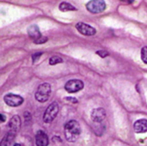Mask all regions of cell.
<instances>
[{
    "instance_id": "7a4b0ae2",
    "label": "cell",
    "mask_w": 147,
    "mask_h": 146,
    "mask_svg": "<svg viewBox=\"0 0 147 146\" xmlns=\"http://www.w3.org/2000/svg\"><path fill=\"white\" fill-rule=\"evenodd\" d=\"M51 92V86L48 83L41 84L38 87L35 93V98L38 102L41 103L47 102Z\"/></svg>"
},
{
    "instance_id": "2e32d148",
    "label": "cell",
    "mask_w": 147,
    "mask_h": 146,
    "mask_svg": "<svg viewBox=\"0 0 147 146\" xmlns=\"http://www.w3.org/2000/svg\"><path fill=\"white\" fill-rule=\"evenodd\" d=\"M141 59L144 64L147 65V46L143 47L141 49Z\"/></svg>"
},
{
    "instance_id": "d6986e66",
    "label": "cell",
    "mask_w": 147,
    "mask_h": 146,
    "mask_svg": "<svg viewBox=\"0 0 147 146\" xmlns=\"http://www.w3.org/2000/svg\"><path fill=\"white\" fill-rule=\"evenodd\" d=\"M96 53L102 58H105L109 55V53L105 50H99L96 52Z\"/></svg>"
},
{
    "instance_id": "6da1fadb",
    "label": "cell",
    "mask_w": 147,
    "mask_h": 146,
    "mask_svg": "<svg viewBox=\"0 0 147 146\" xmlns=\"http://www.w3.org/2000/svg\"><path fill=\"white\" fill-rule=\"evenodd\" d=\"M81 133L80 125L77 121L70 120L64 126V135L68 141L75 142L80 137Z\"/></svg>"
},
{
    "instance_id": "3957f363",
    "label": "cell",
    "mask_w": 147,
    "mask_h": 146,
    "mask_svg": "<svg viewBox=\"0 0 147 146\" xmlns=\"http://www.w3.org/2000/svg\"><path fill=\"white\" fill-rule=\"evenodd\" d=\"M59 110V105L56 102L51 103L44 114L43 117L44 122L47 124L52 122L57 116Z\"/></svg>"
},
{
    "instance_id": "8fae6325",
    "label": "cell",
    "mask_w": 147,
    "mask_h": 146,
    "mask_svg": "<svg viewBox=\"0 0 147 146\" xmlns=\"http://www.w3.org/2000/svg\"><path fill=\"white\" fill-rule=\"evenodd\" d=\"M36 140L37 146H48L49 145V137L43 130L37 131L36 136Z\"/></svg>"
},
{
    "instance_id": "9a60e30c",
    "label": "cell",
    "mask_w": 147,
    "mask_h": 146,
    "mask_svg": "<svg viewBox=\"0 0 147 146\" xmlns=\"http://www.w3.org/2000/svg\"><path fill=\"white\" fill-rule=\"evenodd\" d=\"M63 62V60L61 57L58 56H54L51 57L49 59V64L51 65H54L59 63Z\"/></svg>"
},
{
    "instance_id": "277c9868",
    "label": "cell",
    "mask_w": 147,
    "mask_h": 146,
    "mask_svg": "<svg viewBox=\"0 0 147 146\" xmlns=\"http://www.w3.org/2000/svg\"><path fill=\"white\" fill-rule=\"evenodd\" d=\"M86 7L90 13L99 14L105 11L106 8V4L102 0H92L86 4Z\"/></svg>"
},
{
    "instance_id": "5b68a950",
    "label": "cell",
    "mask_w": 147,
    "mask_h": 146,
    "mask_svg": "<svg viewBox=\"0 0 147 146\" xmlns=\"http://www.w3.org/2000/svg\"><path fill=\"white\" fill-rule=\"evenodd\" d=\"M84 87L83 81L80 79H72L65 84L64 88L69 93H75L81 90Z\"/></svg>"
},
{
    "instance_id": "7402d4cb",
    "label": "cell",
    "mask_w": 147,
    "mask_h": 146,
    "mask_svg": "<svg viewBox=\"0 0 147 146\" xmlns=\"http://www.w3.org/2000/svg\"><path fill=\"white\" fill-rule=\"evenodd\" d=\"M6 116L3 114H1L0 115V119L2 122H5L6 121Z\"/></svg>"
},
{
    "instance_id": "603a6c76",
    "label": "cell",
    "mask_w": 147,
    "mask_h": 146,
    "mask_svg": "<svg viewBox=\"0 0 147 146\" xmlns=\"http://www.w3.org/2000/svg\"><path fill=\"white\" fill-rule=\"evenodd\" d=\"M13 146H21V145H20V144H19V143H15V144L13 145Z\"/></svg>"
},
{
    "instance_id": "44dd1931",
    "label": "cell",
    "mask_w": 147,
    "mask_h": 146,
    "mask_svg": "<svg viewBox=\"0 0 147 146\" xmlns=\"http://www.w3.org/2000/svg\"><path fill=\"white\" fill-rule=\"evenodd\" d=\"M66 99L67 101H70L73 103H76L78 102V100L76 98L72 97H66Z\"/></svg>"
},
{
    "instance_id": "ac0fdd59",
    "label": "cell",
    "mask_w": 147,
    "mask_h": 146,
    "mask_svg": "<svg viewBox=\"0 0 147 146\" xmlns=\"http://www.w3.org/2000/svg\"><path fill=\"white\" fill-rule=\"evenodd\" d=\"M49 39L48 37L46 36H42L41 38L36 40L34 41L33 42L36 44H42L45 43L48 41Z\"/></svg>"
},
{
    "instance_id": "30bf717a",
    "label": "cell",
    "mask_w": 147,
    "mask_h": 146,
    "mask_svg": "<svg viewBox=\"0 0 147 146\" xmlns=\"http://www.w3.org/2000/svg\"><path fill=\"white\" fill-rule=\"evenodd\" d=\"M27 32L29 37L34 41L42 37L39 27L36 24H32L29 26L27 27Z\"/></svg>"
},
{
    "instance_id": "9c48e42d",
    "label": "cell",
    "mask_w": 147,
    "mask_h": 146,
    "mask_svg": "<svg viewBox=\"0 0 147 146\" xmlns=\"http://www.w3.org/2000/svg\"><path fill=\"white\" fill-rule=\"evenodd\" d=\"M21 125V120L19 116L15 115L11 117L8 124L9 131L17 134Z\"/></svg>"
},
{
    "instance_id": "e0dca14e",
    "label": "cell",
    "mask_w": 147,
    "mask_h": 146,
    "mask_svg": "<svg viewBox=\"0 0 147 146\" xmlns=\"http://www.w3.org/2000/svg\"><path fill=\"white\" fill-rule=\"evenodd\" d=\"M42 54V52H36L33 54L32 56V58L33 63H35L37 61H38Z\"/></svg>"
},
{
    "instance_id": "52a82bcc",
    "label": "cell",
    "mask_w": 147,
    "mask_h": 146,
    "mask_svg": "<svg viewBox=\"0 0 147 146\" xmlns=\"http://www.w3.org/2000/svg\"><path fill=\"white\" fill-rule=\"evenodd\" d=\"M75 27L79 32L86 36L94 35L97 32L96 29L93 27L81 22H78Z\"/></svg>"
},
{
    "instance_id": "7c38bea8",
    "label": "cell",
    "mask_w": 147,
    "mask_h": 146,
    "mask_svg": "<svg viewBox=\"0 0 147 146\" xmlns=\"http://www.w3.org/2000/svg\"><path fill=\"white\" fill-rule=\"evenodd\" d=\"M133 128L137 133H144L147 132V119L142 118L137 120L134 123Z\"/></svg>"
},
{
    "instance_id": "ffe728a7",
    "label": "cell",
    "mask_w": 147,
    "mask_h": 146,
    "mask_svg": "<svg viewBox=\"0 0 147 146\" xmlns=\"http://www.w3.org/2000/svg\"><path fill=\"white\" fill-rule=\"evenodd\" d=\"M24 117L25 119L27 121H30L31 119V115L30 113L28 111H25L24 113Z\"/></svg>"
},
{
    "instance_id": "8992f818",
    "label": "cell",
    "mask_w": 147,
    "mask_h": 146,
    "mask_svg": "<svg viewBox=\"0 0 147 146\" xmlns=\"http://www.w3.org/2000/svg\"><path fill=\"white\" fill-rule=\"evenodd\" d=\"M5 103L8 106L16 107L21 105L24 102V99L20 95L9 93L5 95L4 97Z\"/></svg>"
},
{
    "instance_id": "4fadbf2b",
    "label": "cell",
    "mask_w": 147,
    "mask_h": 146,
    "mask_svg": "<svg viewBox=\"0 0 147 146\" xmlns=\"http://www.w3.org/2000/svg\"><path fill=\"white\" fill-rule=\"evenodd\" d=\"M16 134L8 131L1 140V146H11Z\"/></svg>"
},
{
    "instance_id": "5bb4252c",
    "label": "cell",
    "mask_w": 147,
    "mask_h": 146,
    "mask_svg": "<svg viewBox=\"0 0 147 146\" xmlns=\"http://www.w3.org/2000/svg\"><path fill=\"white\" fill-rule=\"evenodd\" d=\"M59 9L62 12H67L69 11H76L77 9L74 6L69 3L63 2L60 3L59 6Z\"/></svg>"
},
{
    "instance_id": "ba28073f",
    "label": "cell",
    "mask_w": 147,
    "mask_h": 146,
    "mask_svg": "<svg viewBox=\"0 0 147 146\" xmlns=\"http://www.w3.org/2000/svg\"><path fill=\"white\" fill-rule=\"evenodd\" d=\"M106 112L105 109L102 108H98L94 109L91 113V117L94 122L100 123L105 119Z\"/></svg>"
}]
</instances>
